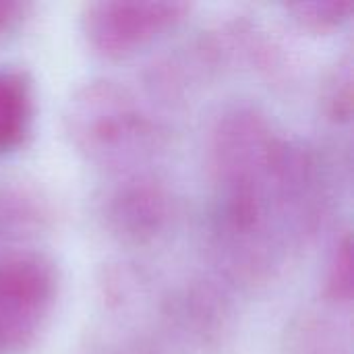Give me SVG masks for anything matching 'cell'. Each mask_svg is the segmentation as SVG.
Wrapping results in <instances>:
<instances>
[{
	"instance_id": "4",
	"label": "cell",
	"mask_w": 354,
	"mask_h": 354,
	"mask_svg": "<svg viewBox=\"0 0 354 354\" xmlns=\"http://www.w3.org/2000/svg\"><path fill=\"white\" fill-rule=\"evenodd\" d=\"M33 122V91L21 71L0 66V156L17 149Z\"/></svg>"
},
{
	"instance_id": "6",
	"label": "cell",
	"mask_w": 354,
	"mask_h": 354,
	"mask_svg": "<svg viewBox=\"0 0 354 354\" xmlns=\"http://www.w3.org/2000/svg\"><path fill=\"white\" fill-rule=\"evenodd\" d=\"M326 295L336 303H351L353 299V253L348 234L342 236L330 257L326 274Z\"/></svg>"
},
{
	"instance_id": "2",
	"label": "cell",
	"mask_w": 354,
	"mask_h": 354,
	"mask_svg": "<svg viewBox=\"0 0 354 354\" xmlns=\"http://www.w3.org/2000/svg\"><path fill=\"white\" fill-rule=\"evenodd\" d=\"M187 12L185 2H91L83 10L81 27L97 54L122 58L174 29Z\"/></svg>"
},
{
	"instance_id": "5",
	"label": "cell",
	"mask_w": 354,
	"mask_h": 354,
	"mask_svg": "<svg viewBox=\"0 0 354 354\" xmlns=\"http://www.w3.org/2000/svg\"><path fill=\"white\" fill-rule=\"evenodd\" d=\"M292 12V19L307 29H332L342 25L353 10L351 0H305L286 6Z\"/></svg>"
},
{
	"instance_id": "1",
	"label": "cell",
	"mask_w": 354,
	"mask_h": 354,
	"mask_svg": "<svg viewBox=\"0 0 354 354\" xmlns=\"http://www.w3.org/2000/svg\"><path fill=\"white\" fill-rule=\"evenodd\" d=\"M56 270L35 253L0 259V353L29 346L56 301Z\"/></svg>"
},
{
	"instance_id": "7",
	"label": "cell",
	"mask_w": 354,
	"mask_h": 354,
	"mask_svg": "<svg viewBox=\"0 0 354 354\" xmlns=\"http://www.w3.org/2000/svg\"><path fill=\"white\" fill-rule=\"evenodd\" d=\"M353 73H351V62H346L342 68H338L336 79L330 87L328 95V110L332 118L336 120H348L351 110H353Z\"/></svg>"
},
{
	"instance_id": "3",
	"label": "cell",
	"mask_w": 354,
	"mask_h": 354,
	"mask_svg": "<svg viewBox=\"0 0 354 354\" xmlns=\"http://www.w3.org/2000/svg\"><path fill=\"white\" fill-rule=\"evenodd\" d=\"M137 127L139 114L116 87L93 85L73 104L71 131L87 149H114L137 135Z\"/></svg>"
},
{
	"instance_id": "8",
	"label": "cell",
	"mask_w": 354,
	"mask_h": 354,
	"mask_svg": "<svg viewBox=\"0 0 354 354\" xmlns=\"http://www.w3.org/2000/svg\"><path fill=\"white\" fill-rule=\"evenodd\" d=\"M25 10H27V4H23V2L0 0V33L8 31L15 23H19L23 19Z\"/></svg>"
}]
</instances>
